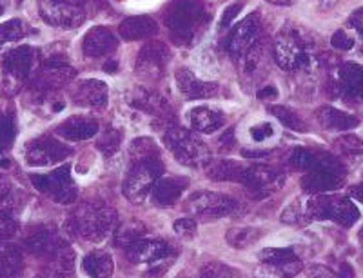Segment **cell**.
<instances>
[{
  "label": "cell",
  "mask_w": 363,
  "mask_h": 278,
  "mask_svg": "<svg viewBox=\"0 0 363 278\" xmlns=\"http://www.w3.org/2000/svg\"><path fill=\"white\" fill-rule=\"evenodd\" d=\"M206 8L202 0H173L165 11V26L171 29L173 40L178 46L191 44L196 28L203 22Z\"/></svg>",
  "instance_id": "6da1fadb"
},
{
  "label": "cell",
  "mask_w": 363,
  "mask_h": 278,
  "mask_svg": "<svg viewBox=\"0 0 363 278\" xmlns=\"http://www.w3.org/2000/svg\"><path fill=\"white\" fill-rule=\"evenodd\" d=\"M116 215L102 204H82L71 216V228L79 237L87 240H100L115 226Z\"/></svg>",
  "instance_id": "7a4b0ae2"
},
{
  "label": "cell",
  "mask_w": 363,
  "mask_h": 278,
  "mask_svg": "<svg viewBox=\"0 0 363 278\" xmlns=\"http://www.w3.org/2000/svg\"><path fill=\"white\" fill-rule=\"evenodd\" d=\"M164 144L174 155L178 162L189 167H202L209 162V150L196 135L187 129L171 128L164 135Z\"/></svg>",
  "instance_id": "3957f363"
},
{
  "label": "cell",
  "mask_w": 363,
  "mask_h": 278,
  "mask_svg": "<svg viewBox=\"0 0 363 278\" xmlns=\"http://www.w3.org/2000/svg\"><path fill=\"white\" fill-rule=\"evenodd\" d=\"M307 215L314 221H335L343 228H351L359 218V211L352 200L343 196H318L307 204Z\"/></svg>",
  "instance_id": "277c9868"
},
{
  "label": "cell",
  "mask_w": 363,
  "mask_h": 278,
  "mask_svg": "<svg viewBox=\"0 0 363 278\" xmlns=\"http://www.w3.org/2000/svg\"><path fill=\"white\" fill-rule=\"evenodd\" d=\"M160 174L162 162L158 160V157L135 160L124 182V195L135 204L142 202L151 193L157 180L160 179Z\"/></svg>",
  "instance_id": "5b68a950"
},
{
  "label": "cell",
  "mask_w": 363,
  "mask_h": 278,
  "mask_svg": "<svg viewBox=\"0 0 363 278\" xmlns=\"http://www.w3.org/2000/svg\"><path fill=\"white\" fill-rule=\"evenodd\" d=\"M31 182L38 191L50 195L58 204H73L79 196L77 186L71 179V167L62 166L45 174H31Z\"/></svg>",
  "instance_id": "8992f818"
},
{
  "label": "cell",
  "mask_w": 363,
  "mask_h": 278,
  "mask_svg": "<svg viewBox=\"0 0 363 278\" xmlns=\"http://www.w3.org/2000/svg\"><path fill=\"white\" fill-rule=\"evenodd\" d=\"M238 204L231 199V196L222 195V193L215 191H200L194 193L189 200H187V211L196 215L202 221H216L222 216L231 215L236 209Z\"/></svg>",
  "instance_id": "52a82bcc"
},
{
  "label": "cell",
  "mask_w": 363,
  "mask_h": 278,
  "mask_svg": "<svg viewBox=\"0 0 363 278\" xmlns=\"http://www.w3.org/2000/svg\"><path fill=\"white\" fill-rule=\"evenodd\" d=\"M71 155V150L62 142L50 137H40L29 142L24 150L26 162L33 167H45L62 162Z\"/></svg>",
  "instance_id": "ba28073f"
},
{
  "label": "cell",
  "mask_w": 363,
  "mask_h": 278,
  "mask_svg": "<svg viewBox=\"0 0 363 278\" xmlns=\"http://www.w3.org/2000/svg\"><path fill=\"white\" fill-rule=\"evenodd\" d=\"M240 182L244 184L252 195L264 199V196L272 195L284 187L285 174L269 166H251L245 167Z\"/></svg>",
  "instance_id": "9c48e42d"
},
{
  "label": "cell",
  "mask_w": 363,
  "mask_h": 278,
  "mask_svg": "<svg viewBox=\"0 0 363 278\" xmlns=\"http://www.w3.org/2000/svg\"><path fill=\"white\" fill-rule=\"evenodd\" d=\"M40 13L45 21L60 28H74L84 21V9L69 0H40Z\"/></svg>",
  "instance_id": "30bf717a"
},
{
  "label": "cell",
  "mask_w": 363,
  "mask_h": 278,
  "mask_svg": "<svg viewBox=\"0 0 363 278\" xmlns=\"http://www.w3.org/2000/svg\"><path fill=\"white\" fill-rule=\"evenodd\" d=\"M169 60V51L162 42H149L142 48L136 60V73L145 80H158L164 75V66Z\"/></svg>",
  "instance_id": "8fae6325"
},
{
  "label": "cell",
  "mask_w": 363,
  "mask_h": 278,
  "mask_svg": "<svg viewBox=\"0 0 363 278\" xmlns=\"http://www.w3.org/2000/svg\"><path fill=\"white\" fill-rule=\"evenodd\" d=\"M258 38H260V18L252 13L233 29L227 40V50L233 57H242L244 51L252 46Z\"/></svg>",
  "instance_id": "7c38bea8"
},
{
  "label": "cell",
  "mask_w": 363,
  "mask_h": 278,
  "mask_svg": "<svg viewBox=\"0 0 363 278\" xmlns=\"http://www.w3.org/2000/svg\"><path fill=\"white\" fill-rule=\"evenodd\" d=\"M128 258L135 264H145V262H157L164 257H171L173 248L167 242L158 240V238H140L138 242L128 248Z\"/></svg>",
  "instance_id": "4fadbf2b"
},
{
  "label": "cell",
  "mask_w": 363,
  "mask_h": 278,
  "mask_svg": "<svg viewBox=\"0 0 363 278\" xmlns=\"http://www.w3.org/2000/svg\"><path fill=\"white\" fill-rule=\"evenodd\" d=\"M274 58L281 70H296L306 62V51L294 35H280L274 46Z\"/></svg>",
  "instance_id": "5bb4252c"
},
{
  "label": "cell",
  "mask_w": 363,
  "mask_h": 278,
  "mask_svg": "<svg viewBox=\"0 0 363 278\" xmlns=\"http://www.w3.org/2000/svg\"><path fill=\"white\" fill-rule=\"evenodd\" d=\"M177 84L182 95L189 100L207 99V96L215 95L218 91L216 82H203V80L196 79L194 73H191L189 70H184V67L177 71Z\"/></svg>",
  "instance_id": "9a60e30c"
},
{
  "label": "cell",
  "mask_w": 363,
  "mask_h": 278,
  "mask_svg": "<svg viewBox=\"0 0 363 278\" xmlns=\"http://www.w3.org/2000/svg\"><path fill=\"white\" fill-rule=\"evenodd\" d=\"M187 179H178V177H167V179H158L157 184L151 189V199L157 206L167 208L174 206L182 193L186 191Z\"/></svg>",
  "instance_id": "2e32d148"
},
{
  "label": "cell",
  "mask_w": 363,
  "mask_h": 278,
  "mask_svg": "<svg viewBox=\"0 0 363 278\" xmlns=\"http://www.w3.org/2000/svg\"><path fill=\"white\" fill-rule=\"evenodd\" d=\"M116 46H118V40L106 28L89 29L86 37H84V53L87 57H102V55L111 53L113 50H116Z\"/></svg>",
  "instance_id": "e0dca14e"
},
{
  "label": "cell",
  "mask_w": 363,
  "mask_h": 278,
  "mask_svg": "<svg viewBox=\"0 0 363 278\" xmlns=\"http://www.w3.org/2000/svg\"><path fill=\"white\" fill-rule=\"evenodd\" d=\"M24 245L29 253L37 255V257H53L62 248L64 242L51 229H38L26 238Z\"/></svg>",
  "instance_id": "ac0fdd59"
},
{
  "label": "cell",
  "mask_w": 363,
  "mask_h": 278,
  "mask_svg": "<svg viewBox=\"0 0 363 278\" xmlns=\"http://www.w3.org/2000/svg\"><path fill=\"white\" fill-rule=\"evenodd\" d=\"M99 131V124L96 121H91L87 116H71L67 118L64 124H60L57 128V133L60 135L66 140H87V138H93Z\"/></svg>",
  "instance_id": "d6986e66"
},
{
  "label": "cell",
  "mask_w": 363,
  "mask_h": 278,
  "mask_svg": "<svg viewBox=\"0 0 363 278\" xmlns=\"http://www.w3.org/2000/svg\"><path fill=\"white\" fill-rule=\"evenodd\" d=\"M24 257L17 245L0 242V278H22Z\"/></svg>",
  "instance_id": "ffe728a7"
},
{
  "label": "cell",
  "mask_w": 363,
  "mask_h": 278,
  "mask_svg": "<svg viewBox=\"0 0 363 278\" xmlns=\"http://www.w3.org/2000/svg\"><path fill=\"white\" fill-rule=\"evenodd\" d=\"M343 177L338 174L327 173V171H309V173L301 179V187L307 193H314V195H323V193L336 191L342 186Z\"/></svg>",
  "instance_id": "44dd1931"
},
{
  "label": "cell",
  "mask_w": 363,
  "mask_h": 278,
  "mask_svg": "<svg viewBox=\"0 0 363 278\" xmlns=\"http://www.w3.org/2000/svg\"><path fill=\"white\" fill-rule=\"evenodd\" d=\"M158 33V26L153 18L129 17L120 26V35L124 40H140V38H151Z\"/></svg>",
  "instance_id": "7402d4cb"
},
{
  "label": "cell",
  "mask_w": 363,
  "mask_h": 278,
  "mask_svg": "<svg viewBox=\"0 0 363 278\" xmlns=\"http://www.w3.org/2000/svg\"><path fill=\"white\" fill-rule=\"evenodd\" d=\"M318 121L329 131H347V129H352L358 126V118L345 111H340L336 108H329V106H323V108L318 109L316 113Z\"/></svg>",
  "instance_id": "603a6c76"
},
{
  "label": "cell",
  "mask_w": 363,
  "mask_h": 278,
  "mask_svg": "<svg viewBox=\"0 0 363 278\" xmlns=\"http://www.w3.org/2000/svg\"><path fill=\"white\" fill-rule=\"evenodd\" d=\"M82 267L91 278H109L113 274V269H115V262H113L109 253L96 250L84 257Z\"/></svg>",
  "instance_id": "cb8c5ba5"
},
{
  "label": "cell",
  "mask_w": 363,
  "mask_h": 278,
  "mask_svg": "<svg viewBox=\"0 0 363 278\" xmlns=\"http://www.w3.org/2000/svg\"><path fill=\"white\" fill-rule=\"evenodd\" d=\"M189 122L196 131L200 133H215L216 129H220L223 126V115L218 109L211 108H194L191 109Z\"/></svg>",
  "instance_id": "d4e9b609"
},
{
  "label": "cell",
  "mask_w": 363,
  "mask_h": 278,
  "mask_svg": "<svg viewBox=\"0 0 363 278\" xmlns=\"http://www.w3.org/2000/svg\"><path fill=\"white\" fill-rule=\"evenodd\" d=\"M108 100V87L100 80H86L80 84L77 102L91 108H102Z\"/></svg>",
  "instance_id": "484cf974"
},
{
  "label": "cell",
  "mask_w": 363,
  "mask_h": 278,
  "mask_svg": "<svg viewBox=\"0 0 363 278\" xmlns=\"http://www.w3.org/2000/svg\"><path fill=\"white\" fill-rule=\"evenodd\" d=\"M301 262L298 258L284 264H262L260 267H256L255 277L256 278H293L301 271Z\"/></svg>",
  "instance_id": "4316f807"
},
{
  "label": "cell",
  "mask_w": 363,
  "mask_h": 278,
  "mask_svg": "<svg viewBox=\"0 0 363 278\" xmlns=\"http://www.w3.org/2000/svg\"><path fill=\"white\" fill-rule=\"evenodd\" d=\"M244 166H240L235 160H218V162L211 164L207 169V177L220 182H240L242 174H244Z\"/></svg>",
  "instance_id": "83f0119b"
},
{
  "label": "cell",
  "mask_w": 363,
  "mask_h": 278,
  "mask_svg": "<svg viewBox=\"0 0 363 278\" xmlns=\"http://www.w3.org/2000/svg\"><path fill=\"white\" fill-rule=\"evenodd\" d=\"M262 237H264V231H262V229L247 226V228L229 229L225 235V240L227 244L231 245V248H235V250H247V248H251L252 244H256V242L260 240Z\"/></svg>",
  "instance_id": "f1b7e54d"
},
{
  "label": "cell",
  "mask_w": 363,
  "mask_h": 278,
  "mask_svg": "<svg viewBox=\"0 0 363 278\" xmlns=\"http://www.w3.org/2000/svg\"><path fill=\"white\" fill-rule=\"evenodd\" d=\"M144 237H145L144 224H142V222H136V221H129L116 229L115 242L118 248H124V250H128V248H131L135 242H138L140 238H144Z\"/></svg>",
  "instance_id": "f546056e"
},
{
  "label": "cell",
  "mask_w": 363,
  "mask_h": 278,
  "mask_svg": "<svg viewBox=\"0 0 363 278\" xmlns=\"http://www.w3.org/2000/svg\"><path fill=\"white\" fill-rule=\"evenodd\" d=\"M269 111L277 116L278 121H280L285 128L293 129V131H298V133H306L307 131L306 122L301 121L300 116H298L296 113L291 111V109L284 108V106H271V108H269Z\"/></svg>",
  "instance_id": "4dcf8cb0"
},
{
  "label": "cell",
  "mask_w": 363,
  "mask_h": 278,
  "mask_svg": "<svg viewBox=\"0 0 363 278\" xmlns=\"http://www.w3.org/2000/svg\"><path fill=\"white\" fill-rule=\"evenodd\" d=\"M289 164L294 167V169L301 171H313L314 166H316V151H311L307 148H296L293 150L289 157Z\"/></svg>",
  "instance_id": "1f68e13d"
},
{
  "label": "cell",
  "mask_w": 363,
  "mask_h": 278,
  "mask_svg": "<svg viewBox=\"0 0 363 278\" xmlns=\"http://www.w3.org/2000/svg\"><path fill=\"white\" fill-rule=\"evenodd\" d=\"M129 155H131L133 162H135V160L158 157V150L151 138H136L131 144V148H129Z\"/></svg>",
  "instance_id": "d6a6232c"
},
{
  "label": "cell",
  "mask_w": 363,
  "mask_h": 278,
  "mask_svg": "<svg viewBox=\"0 0 363 278\" xmlns=\"http://www.w3.org/2000/svg\"><path fill=\"white\" fill-rule=\"evenodd\" d=\"M258 258L262 260V264H284V262L294 260L296 255L287 248H267L258 253Z\"/></svg>",
  "instance_id": "836d02e7"
},
{
  "label": "cell",
  "mask_w": 363,
  "mask_h": 278,
  "mask_svg": "<svg viewBox=\"0 0 363 278\" xmlns=\"http://www.w3.org/2000/svg\"><path fill=\"white\" fill-rule=\"evenodd\" d=\"M135 104L142 109H147L151 113H158V111H164L165 104L164 100L160 99L158 95L151 91H145V89H138L135 96Z\"/></svg>",
  "instance_id": "e575fe53"
},
{
  "label": "cell",
  "mask_w": 363,
  "mask_h": 278,
  "mask_svg": "<svg viewBox=\"0 0 363 278\" xmlns=\"http://www.w3.org/2000/svg\"><path fill=\"white\" fill-rule=\"evenodd\" d=\"M18 224L9 211L0 209V242L11 240L17 235Z\"/></svg>",
  "instance_id": "d590c367"
},
{
  "label": "cell",
  "mask_w": 363,
  "mask_h": 278,
  "mask_svg": "<svg viewBox=\"0 0 363 278\" xmlns=\"http://www.w3.org/2000/svg\"><path fill=\"white\" fill-rule=\"evenodd\" d=\"M262 40L258 38V40L252 44V46H249L247 50L244 51V55H242V67H244V71H255L256 66H258V62H260L262 58Z\"/></svg>",
  "instance_id": "8d00e7d4"
},
{
  "label": "cell",
  "mask_w": 363,
  "mask_h": 278,
  "mask_svg": "<svg viewBox=\"0 0 363 278\" xmlns=\"http://www.w3.org/2000/svg\"><path fill=\"white\" fill-rule=\"evenodd\" d=\"M120 138H122L120 131H116V129H108V131L100 137L96 148L109 157V155L116 153V150L120 148Z\"/></svg>",
  "instance_id": "74e56055"
},
{
  "label": "cell",
  "mask_w": 363,
  "mask_h": 278,
  "mask_svg": "<svg viewBox=\"0 0 363 278\" xmlns=\"http://www.w3.org/2000/svg\"><path fill=\"white\" fill-rule=\"evenodd\" d=\"M200 278H236V274L231 267L218 264V262H211L200 269Z\"/></svg>",
  "instance_id": "f35d334b"
},
{
  "label": "cell",
  "mask_w": 363,
  "mask_h": 278,
  "mask_svg": "<svg viewBox=\"0 0 363 278\" xmlns=\"http://www.w3.org/2000/svg\"><path fill=\"white\" fill-rule=\"evenodd\" d=\"M336 145L345 157H363V142L358 137H343Z\"/></svg>",
  "instance_id": "ab89813d"
},
{
  "label": "cell",
  "mask_w": 363,
  "mask_h": 278,
  "mask_svg": "<svg viewBox=\"0 0 363 278\" xmlns=\"http://www.w3.org/2000/svg\"><path fill=\"white\" fill-rule=\"evenodd\" d=\"M173 228L178 237L191 238L194 237V233H196V222H194L193 218H180V221L174 222Z\"/></svg>",
  "instance_id": "60d3db41"
},
{
  "label": "cell",
  "mask_w": 363,
  "mask_h": 278,
  "mask_svg": "<svg viewBox=\"0 0 363 278\" xmlns=\"http://www.w3.org/2000/svg\"><path fill=\"white\" fill-rule=\"evenodd\" d=\"M242 8H244V2H242V0H240V2H233L231 6H227L225 11H223V15H222V18H220V28L222 29L229 28V26L233 24V21H235V18L240 15Z\"/></svg>",
  "instance_id": "b9f144b4"
},
{
  "label": "cell",
  "mask_w": 363,
  "mask_h": 278,
  "mask_svg": "<svg viewBox=\"0 0 363 278\" xmlns=\"http://www.w3.org/2000/svg\"><path fill=\"white\" fill-rule=\"evenodd\" d=\"M9 66H11V70L15 71V73H18V75H24L29 67V55L22 50L15 51V55L11 57V64H9Z\"/></svg>",
  "instance_id": "7bdbcfd3"
},
{
  "label": "cell",
  "mask_w": 363,
  "mask_h": 278,
  "mask_svg": "<svg viewBox=\"0 0 363 278\" xmlns=\"http://www.w3.org/2000/svg\"><path fill=\"white\" fill-rule=\"evenodd\" d=\"M330 44L336 48V50H342V51H349L352 50V46H354V38H351L349 35L345 33V31H336L335 35H333V38H330Z\"/></svg>",
  "instance_id": "ee69618b"
},
{
  "label": "cell",
  "mask_w": 363,
  "mask_h": 278,
  "mask_svg": "<svg viewBox=\"0 0 363 278\" xmlns=\"http://www.w3.org/2000/svg\"><path fill=\"white\" fill-rule=\"evenodd\" d=\"M22 35L21 22H9V24L0 26V40H15Z\"/></svg>",
  "instance_id": "f6af8a7d"
},
{
  "label": "cell",
  "mask_w": 363,
  "mask_h": 278,
  "mask_svg": "<svg viewBox=\"0 0 363 278\" xmlns=\"http://www.w3.org/2000/svg\"><path fill=\"white\" fill-rule=\"evenodd\" d=\"M249 133H251L252 140L262 142V140H267V138L271 137V135L274 133V131H272V126L271 124H267V122H262V124L252 126Z\"/></svg>",
  "instance_id": "bcb514c9"
},
{
  "label": "cell",
  "mask_w": 363,
  "mask_h": 278,
  "mask_svg": "<svg viewBox=\"0 0 363 278\" xmlns=\"http://www.w3.org/2000/svg\"><path fill=\"white\" fill-rule=\"evenodd\" d=\"M13 137H15V133H13L11 124L9 122H0V153L8 150L9 145L13 144Z\"/></svg>",
  "instance_id": "7dc6e473"
},
{
  "label": "cell",
  "mask_w": 363,
  "mask_h": 278,
  "mask_svg": "<svg viewBox=\"0 0 363 278\" xmlns=\"http://www.w3.org/2000/svg\"><path fill=\"white\" fill-rule=\"evenodd\" d=\"M296 213H300V202L294 200V202H291L289 206L285 208V211L281 213V222H287V224H294V222H298L300 215H296Z\"/></svg>",
  "instance_id": "c3c4849f"
},
{
  "label": "cell",
  "mask_w": 363,
  "mask_h": 278,
  "mask_svg": "<svg viewBox=\"0 0 363 278\" xmlns=\"http://www.w3.org/2000/svg\"><path fill=\"white\" fill-rule=\"evenodd\" d=\"M307 277L309 278H343L325 266H311L309 269H307Z\"/></svg>",
  "instance_id": "681fc988"
},
{
  "label": "cell",
  "mask_w": 363,
  "mask_h": 278,
  "mask_svg": "<svg viewBox=\"0 0 363 278\" xmlns=\"http://www.w3.org/2000/svg\"><path fill=\"white\" fill-rule=\"evenodd\" d=\"M9 191H11V184H9V180L6 179V177L0 174V202L4 199H8Z\"/></svg>",
  "instance_id": "f907efd6"
},
{
  "label": "cell",
  "mask_w": 363,
  "mask_h": 278,
  "mask_svg": "<svg viewBox=\"0 0 363 278\" xmlns=\"http://www.w3.org/2000/svg\"><path fill=\"white\" fill-rule=\"evenodd\" d=\"M277 96H278L277 87H272V86H265L264 89H260V91H258V99H262V100L277 99Z\"/></svg>",
  "instance_id": "816d5d0a"
},
{
  "label": "cell",
  "mask_w": 363,
  "mask_h": 278,
  "mask_svg": "<svg viewBox=\"0 0 363 278\" xmlns=\"http://www.w3.org/2000/svg\"><path fill=\"white\" fill-rule=\"evenodd\" d=\"M351 196L354 200H358L359 204H363V186H354L351 189Z\"/></svg>",
  "instance_id": "f5cc1de1"
},
{
  "label": "cell",
  "mask_w": 363,
  "mask_h": 278,
  "mask_svg": "<svg viewBox=\"0 0 363 278\" xmlns=\"http://www.w3.org/2000/svg\"><path fill=\"white\" fill-rule=\"evenodd\" d=\"M271 4H277V6H291L294 4V0H267Z\"/></svg>",
  "instance_id": "db71d44e"
},
{
  "label": "cell",
  "mask_w": 363,
  "mask_h": 278,
  "mask_svg": "<svg viewBox=\"0 0 363 278\" xmlns=\"http://www.w3.org/2000/svg\"><path fill=\"white\" fill-rule=\"evenodd\" d=\"M225 142H227V145L233 144V129L229 131V133H227V137H225V135L222 137V144H225Z\"/></svg>",
  "instance_id": "11a10c76"
},
{
  "label": "cell",
  "mask_w": 363,
  "mask_h": 278,
  "mask_svg": "<svg viewBox=\"0 0 363 278\" xmlns=\"http://www.w3.org/2000/svg\"><path fill=\"white\" fill-rule=\"evenodd\" d=\"M106 71H108V73H116V62L106 64Z\"/></svg>",
  "instance_id": "9f6ffc18"
}]
</instances>
